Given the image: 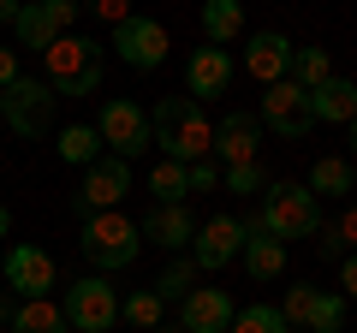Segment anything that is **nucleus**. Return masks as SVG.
I'll list each match as a JSON object with an SVG mask.
<instances>
[{
	"label": "nucleus",
	"instance_id": "nucleus-10",
	"mask_svg": "<svg viewBox=\"0 0 357 333\" xmlns=\"http://www.w3.org/2000/svg\"><path fill=\"white\" fill-rule=\"evenodd\" d=\"M256 119H262L268 131H280L286 143H298L310 125H316V119H310V90H298L292 77L268 84V95H262V114H256Z\"/></svg>",
	"mask_w": 357,
	"mask_h": 333
},
{
	"label": "nucleus",
	"instance_id": "nucleus-20",
	"mask_svg": "<svg viewBox=\"0 0 357 333\" xmlns=\"http://www.w3.org/2000/svg\"><path fill=\"white\" fill-rule=\"evenodd\" d=\"M227 84H232V54L227 48H197L191 65H185V90L208 102V95H220Z\"/></svg>",
	"mask_w": 357,
	"mask_h": 333
},
{
	"label": "nucleus",
	"instance_id": "nucleus-37",
	"mask_svg": "<svg viewBox=\"0 0 357 333\" xmlns=\"http://www.w3.org/2000/svg\"><path fill=\"white\" fill-rule=\"evenodd\" d=\"M345 161H357V119H351V131H345Z\"/></svg>",
	"mask_w": 357,
	"mask_h": 333
},
{
	"label": "nucleus",
	"instance_id": "nucleus-2",
	"mask_svg": "<svg viewBox=\"0 0 357 333\" xmlns=\"http://www.w3.org/2000/svg\"><path fill=\"white\" fill-rule=\"evenodd\" d=\"M256 220H262L268 238H280V244L316 238V232H321V196L310 191V185H298V179H280V185H268V191H262Z\"/></svg>",
	"mask_w": 357,
	"mask_h": 333
},
{
	"label": "nucleus",
	"instance_id": "nucleus-11",
	"mask_svg": "<svg viewBox=\"0 0 357 333\" xmlns=\"http://www.w3.org/2000/svg\"><path fill=\"white\" fill-rule=\"evenodd\" d=\"M0 280H13L18 297H48L54 286H60V268H54V256L42 250V244H13V250H6Z\"/></svg>",
	"mask_w": 357,
	"mask_h": 333
},
{
	"label": "nucleus",
	"instance_id": "nucleus-18",
	"mask_svg": "<svg viewBox=\"0 0 357 333\" xmlns=\"http://www.w3.org/2000/svg\"><path fill=\"white\" fill-rule=\"evenodd\" d=\"M137 232H143V238H155L161 250H185V244L197 238V215L185 203H155L149 215H143Z\"/></svg>",
	"mask_w": 357,
	"mask_h": 333
},
{
	"label": "nucleus",
	"instance_id": "nucleus-42",
	"mask_svg": "<svg viewBox=\"0 0 357 333\" xmlns=\"http://www.w3.org/2000/svg\"><path fill=\"white\" fill-rule=\"evenodd\" d=\"M0 119H6V102H0Z\"/></svg>",
	"mask_w": 357,
	"mask_h": 333
},
{
	"label": "nucleus",
	"instance_id": "nucleus-23",
	"mask_svg": "<svg viewBox=\"0 0 357 333\" xmlns=\"http://www.w3.org/2000/svg\"><path fill=\"white\" fill-rule=\"evenodd\" d=\"M13 333H72V321H66V309L54 297H24L13 309Z\"/></svg>",
	"mask_w": 357,
	"mask_h": 333
},
{
	"label": "nucleus",
	"instance_id": "nucleus-44",
	"mask_svg": "<svg viewBox=\"0 0 357 333\" xmlns=\"http://www.w3.org/2000/svg\"><path fill=\"white\" fill-rule=\"evenodd\" d=\"M298 333H304V327H298Z\"/></svg>",
	"mask_w": 357,
	"mask_h": 333
},
{
	"label": "nucleus",
	"instance_id": "nucleus-5",
	"mask_svg": "<svg viewBox=\"0 0 357 333\" xmlns=\"http://www.w3.org/2000/svg\"><path fill=\"white\" fill-rule=\"evenodd\" d=\"M66 321H72V333H107L119 321V292L102 280V274H89V280H72L60 297Z\"/></svg>",
	"mask_w": 357,
	"mask_h": 333
},
{
	"label": "nucleus",
	"instance_id": "nucleus-28",
	"mask_svg": "<svg viewBox=\"0 0 357 333\" xmlns=\"http://www.w3.org/2000/svg\"><path fill=\"white\" fill-rule=\"evenodd\" d=\"M149 191H155V203H185V161H155V173H149Z\"/></svg>",
	"mask_w": 357,
	"mask_h": 333
},
{
	"label": "nucleus",
	"instance_id": "nucleus-40",
	"mask_svg": "<svg viewBox=\"0 0 357 333\" xmlns=\"http://www.w3.org/2000/svg\"><path fill=\"white\" fill-rule=\"evenodd\" d=\"M149 333H185V327H167V321H161V327H149Z\"/></svg>",
	"mask_w": 357,
	"mask_h": 333
},
{
	"label": "nucleus",
	"instance_id": "nucleus-8",
	"mask_svg": "<svg viewBox=\"0 0 357 333\" xmlns=\"http://www.w3.org/2000/svg\"><path fill=\"white\" fill-rule=\"evenodd\" d=\"M0 102H6V125H13L18 137H48V125H54V90L42 84V77H13V84L0 90Z\"/></svg>",
	"mask_w": 357,
	"mask_h": 333
},
{
	"label": "nucleus",
	"instance_id": "nucleus-39",
	"mask_svg": "<svg viewBox=\"0 0 357 333\" xmlns=\"http://www.w3.org/2000/svg\"><path fill=\"white\" fill-rule=\"evenodd\" d=\"M6 232H13V215H6V208H0V238H6Z\"/></svg>",
	"mask_w": 357,
	"mask_h": 333
},
{
	"label": "nucleus",
	"instance_id": "nucleus-41",
	"mask_svg": "<svg viewBox=\"0 0 357 333\" xmlns=\"http://www.w3.org/2000/svg\"><path fill=\"white\" fill-rule=\"evenodd\" d=\"M0 268H6V250H0Z\"/></svg>",
	"mask_w": 357,
	"mask_h": 333
},
{
	"label": "nucleus",
	"instance_id": "nucleus-35",
	"mask_svg": "<svg viewBox=\"0 0 357 333\" xmlns=\"http://www.w3.org/2000/svg\"><path fill=\"white\" fill-rule=\"evenodd\" d=\"M340 297H357V250L340 256Z\"/></svg>",
	"mask_w": 357,
	"mask_h": 333
},
{
	"label": "nucleus",
	"instance_id": "nucleus-4",
	"mask_svg": "<svg viewBox=\"0 0 357 333\" xmlns=\"http://www.w3.org/2000/svg\"><path fill=\"white\" fill-rule=\"evenodd\" d=\"M42 84L54 95H96L102 90V48L89 36H60L54 48H42Z\"/></svg>",
	"mask_w": 357,
	"mask_h": 333
},
{
	"label": "nucleus",
	"instance_id": "nucleus-29",
	"mask_svg": "<svg viewBox=\"0 0 357 333\" xmlns=\"http://www.w3.org/2000/svg\"><path fill=\"white\" fill-rule=\"evenodd\" d=\"M351 250H357V203H345V215L321 232V256L340 262V256H351Z\"/></svg>",
	"mask_w": 357,
	"mask_h": 333
},
{
	"label": "nucleus",
	"instance_id": "nucleus-19",
	"mask_svg": "<svg viewBox=\"0 0 357 333\" xmlns=\"http://www.w3.org/2000/svg\"><path fill=\"white\" fill-rule=\"evenodd\" d=\"M310 119H321V125H351L357 119V84L340 77V72H333L328 84H316V90H310Z\"/></svg>",
	"mask_w": 357,
	"mask_h": 333
},
{
	"label": "nucleus",
	"instance_id": "nucleus-36",
	"mask_svg": "<svg viewBox=\"0 0 357 333\" xmlns=\"http://www.w3.org/2000/svg\"><path fill=\"white\" fill-rule=\"evenodd\" d=\"M13 77H24V72H18V48H13V42H6V48H0V90H6Z\"/></svg>",
	"mask_w": 357,
	"mask_h": 333
},
{
	"label": "nucleus",
	"instance_id": "nucleus-31",
	"mask_svg": "<svg viewBox=\"0 0 357 333\" xmlns=\"http://www.w3.org/2000/svg\"><path fill=\"white\" fill-rule=\"evenodd\" d=\"M220 185L227 191H238V196H262L268 191V173L256 161H244V166H220Z\"/></svg>",
	"mask_w": 357,
	"mask_h": 333
},
{
	"label": "nucleus",
	"instance_id": "nucleus-32",
	"mask_svg": "<svg viewBox=\"0 0 357 333\" xmlns=\"http://www.w3.org/2000/svg\"><path fill=\"white\" fill-rule=\"evenodd\" d=\"M191 280H197V262H173V268H167L161 280H155V292H161L167 304H178V297L191 292Z\"/></svg>",
	"mask_w": 357,
	"mask_h": 333
},
{
	"label": "nucleus",
	"instance_id": "nucleus-12",
	"mask_svg": "<svg viewBox=\"0 0 357 333\" xmlns=\"http://www.w3.org/2000/svg\"><path fill=\"white\" fill-rule=\"evenodd\" d=\"M114 48H119V60H126L131 72H155V65L167 60V30L155 24V18L131 13L126 24H114Z\"/></svg>",
	"mask_w": 357,
	"mask_h": 333
},
{
	"label": "nucleus",
	"instance_id": "nucleus-45",
	"mask_svg": "<svg viewBox=\"0 0 357 333\" xmlns=\"http://www.w3.org/2000/svg\"><path fill=\"white\" fill-rule=\"evenodd\" d=\"M340 333H345V327H340Z\"/></svg>",
	"mask_w": 357,
	"mask_h": 333
},
{
	"label": "nucleus",
	"instance_id": "nucleus-27",
	"mask_svg": "<svg viewBox=\"0 0 357 333\" xmlns=\"http://www.w3.org/2000/svg\"><path fill=\"white\" fill-rule=\"evenodd\" d=\"M328 77H333L328 48H298L292 54V84H298V90H316V84H328Z\"/></svg>",
	"mask_w": 357,
	"mask_h": 333
},
{
	"label": "nucleus",
	"instance_id": "nucleus-14",
	"mask_svg": "<svg viewBox=\"0 0 357 333\" xmlns=\"http://www.w3.org/2000/svg\"><path fill=\"white\" fill-rule=\"evenodd\" d=\"M232 297L220 292V286H191V292L178 297V327L185 333H227L232 327Z\"/></svg>",
	"mask_w": 357,
	"mask_h": 333
},
{
	"label": "nucleus",
	"instance_id": "nucleus-30",
	"mask_svg": "<svg viewBox=\"0 0 357 333\" xmlns=\"http://www.w3.org/2000/svg\"><path fill=\"white\" fill-rule=\"evenodd\" d=\"M227 333H292V327H286V316H280L274 304H250V309H238V316H232Z\"/></svg>",
	"mask_w": 357,
	"mask_h": 333
},
{
	"label": "nucleus",
	"instance_id": "nucleus-21",
	"mask_svg": "<svg viewBox=\"0 0 357 333\" xmlns=\"http://www.w3.org/2000/svg\"><path fill=\"white\" fill-rule=\"evenodd\" d=\"M203 36L208 48H232L244 36V0H203Z\"/></svg>",
	"mask_w": 357,
	"mask_h": 333
},
{
	"label": "nucleus",
	"instance_id": "nucleus-1",
	"mask_svg": "<svg viewBox=\"0 0 357 333\" xmlns=\"http://www.w3.org/2000/svg\"><path fill=\"white\" fill-rule=\"evenodd\" d=\"M149 137H155V149H161L167 161H185V166L215 155V125H208V114H203L197 95H167V102H155Z\"/></svg>",
	"mask_w": 357,
	"mask_h": 333
},
{
	"label": "nucleus",
	"instance_id": "nucleus-43",
	"mask_svg": "<svg viewBox=\"0 0 357 333\" xmlns=\"http://www.w3.org/2000/svg\"><path fill=\"white\" fill-rule=\"evenodd\" d=\"M13 6H24V0H13Z\"/></svg>",
	"mask_w": 357,
	"mask_h": 333
},
{
	"label": "nucleus",
	"instance_id": "nucleus-3",
	"mask_svg": "<svg viewBox=\"0 0 357 333\" xmlns=\"http://www.w3.org/2000/svg\"><path fill=\"white\" fill-rule=\"evenodd\" d=\"M77 244H84V256H89V268H96V274H119V268L137 262L143 232H137V220H126L119 208H102V215H84Z\"/></svg>",
	"mask_w": 357,
	"mask_h": 333
},
{
	"label": "nucleus",
	"instance_id": "nucleus-24",
	"mask_svg": "<svg viewBox=\"0 0 357 333\" xmlns=\"http://www.w3.org/2000/svg\"><path fill=\"white\" fill-rule=\"evenodd\" d=\"M304 333H340L345 327V297L340 292H310V304H304V321H298Z\"/></svg>",
	"mask_w": 357,
	"mask_h": 333
},
{
	"label": "nucleus",
	"instance_id": "nucleus-15",
	"mask_svg": "<svg viewBox=\"0 0 357 333\" xmlns=\"http://www.w3.org/2000/svg\"><path fill=\"white\" fill-rule=\"evenodd\" d=\"M292 54H298V48L280 36V30H256V36H250V48H244V72H250L256 84L268 90V84L292 77Z\"/></svg>",
	"mask_w": 357,
	"mask_h": 333
},
{
	"label": "nucleus",
	"instance_id": "nucleus-25",
	"mask_svg": "<svg viewBox=\"0 0 357 333\" xmlns=\"http://www.w3.org/2000/svg\"><path fill=\"white\" fill-rule=\"evenodd\" d=\"M119 316H126L137 333H149V327H161V316H167V297L155 292V286H143V292L119 297Z\"/></svg>",
	"mask_w": 357,
	"mask_h": 333
},
{
	"label": "nucleus",
	"instance_id": "nucleus-26",
	"mask_svg": "<svg viewBox=\"0 0 357 333\" xmlns=\"http://www.w3.org/2000/svg\"><path fill=\"white\" fill-rule=\"evenodd\" d=\"M54 149H60V161H72V166H89V161H102V155H107L102 137H96V125H66Z\"/></svg>",
	"mask_w": 357,
	"mask_h": 333
},
{
	"label": "nucleus",
	"instance_id": "nucleus-16",
	"mask_svg": "<svg viewBox=\"0 0 357 333\" xmlns=\"http://www.w3.org/2000/svg\"><path fill=\"white\" fill-rule=\"evenodd\" d=\"M238 226H244V244H238V256H244V268H250V280H280V274H286V244L262 232L256 208H250V220H238Z\"/></svg>",
	"mask_w": 357,
	"mask_h": 333
},
{
	"label": "nucleus",
	"instance_id": "nucleus-7",
	"mask_svg": "<svg viewBox=\"0 0 357 333\" xmlns=\"http://www.w3.org/2000/svg\"><path fill=\"white\" fill-rule=\"evenodd\" d=\"M72 24H77V0H24L18 18H13V42L42 54V48H54Z\"/></svg>",
	"mask_w": 357,
	"mask_h": 333
},
{
	"label": "nucleus",
	"instance_id": "nucleus-34",
	"mask_svg": "<svg viewBox=\"0 0 357 333\" xmlns=\"http://www.w3.org/2000/svg\"><path fill=\"white\" fill-rule=\"evenodd\" d=\"M96 18H107V24H126V18H131V0H96Z\"/></svg>",
	"mask_w": 357,
	"mask_h": 333
},
{
	"label": "nucleus",
	"instance_id": "nucleus-22",
	"mask_svg": "<svg viewBox=\"0 0 357 333\" xmlns=\"http://www.w3.org/2000/svg\"><path fill=\"white\" fill-rule=\"evenodd\" d=\"M304 185H310L316 196H340V203H345V196L357 191V161H345V155H321V161L310 166Z\"/></svg>",
	"mask_w": 357,
	"mask_h": 333
},
{
	"label": "nucleus",
	"instance_id": "nucleus-33",
	"mask_svg": "<svg viewBox=\"0 0 357 333\" xmlns=\"http://www.w3.org/2000/svg\"><path fill=\"white\" fill-rule=\"evenodd\" d=\"M215 185H220V161H215V155L185 166V191H215Z\"/></svg>",
	"mask_w": 357,
	"mask_h": 333
},
{
	"label": "nucleus",
	"instance_id": "nucleus-17",
	"mask_svg": "<svg viewBox=\"0 0 357 333\" xmlns=\"http://www.w3.org/2000/svg\"><path fill=\"white\" fill-rule=\"evenodd\" d=\"M256 143H262V119L256 114H227L215 125V155H220V166H244V161H256Z\"/></svg>",
	"mask_w": 357,
	"mask_h": 333
},
{
	"label": "nucleus",
	"instance_id": "nucleus-13",
	"mask_svg": "<svg viewBox=\"0 0 357 333\" xmlns=\"http://www.w3.org/2000/svg\"><path fill=\"white\" fill-rule=\"evenodd\" d=\"M238 244H244V226H238V215H208L203 226H197V238H191V262H197V274H215V268H227L232 256H238Z\"/></svg>",
	"mask_w": 357,
	"mask_h": 333
},
{
	"label": "nucleus",
	"instance_id": "nucleus-6",
	"mask_svg": "<svg viewBox=\"0 0 357 333\" xmlns=\"http://www.w3.org/2000/svg\"><path fill=\"white\" fill-rule=\"evenodd\" d=\"M96 137H102V149L119 155V161H131V155L155 149V137H149V114H143L131 95H119V102L102 107V119H96Z\"/></svg>",
	"mask_w": 357,
	"mask_h": 333
},
{
	"label": "nucleus",
	"instance_id": "nucleus-9",
	"mask_svg": "<svg viewBox=\"0 0 357 333\" xmlns=\"http://www.w3.org/2000/svg\"><path fill=\"white\" fill-rule=\"evenodd\" d=\"M131 191V161H119V155H102V161L84 166V185H77L72 208L77 215H102V208H119Z\"/></svg>",
	"mask_w": 357,
	"mask_h": 333
},
{
	"label": "nucleus",
	"instance_id": "nucleus-38",
	"mask_svg": "<svg viewBox=\"0 0 357 333\" xmlns=\"http://www.w3.org/2000/svg\"><path fill=\"white\" fill-rule=\"evenodd\" d=\"M13 18H18V6H13V0H0V24H13Z\"/></svg>",
	"mask_w": 357,
	"mask_h": 333
}]
</instances>
